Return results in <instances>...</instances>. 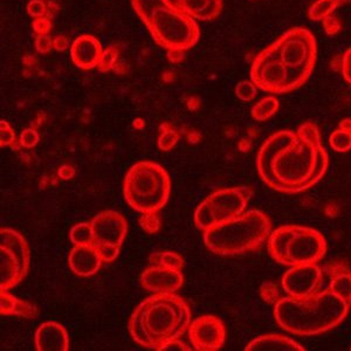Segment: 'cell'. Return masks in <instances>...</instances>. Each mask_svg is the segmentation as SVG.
Masks as SVG:
<instances>
[{"label": "cell", "instance_id": "cell-1", "mask_svg": "<svg viewBox=\"0 0 351 351\" xmlns=\"http://www.w3.org/2000/svg\"><path fill=\"white\" fill-rule=\"evenodd\" d=\"M329 157L319 128L313 122L295 132H276L263 142L256 156V168L263 183L276 191L299 193L324 178Z\"/></svg>", "mask_w": 351, "mask_h": 351}, {"label": "cell", "instance_id": "cell-2", "mask_svg": "<svg viewBox=\"0 0 351 351\" xmlns=\"http://www.w3.org/2000/svg\"><path fill=\"white\" fill-rule=\"evenodd\" d=\"M192 313L189 304L175 293H160L141 302L129 319L130 336L148 349L160 350L189 330Z\"/></svg>", "mask_w": 351, "mask_h": 351}, {"label": "cell", "instance_id": "cell-3", "mask_svg": "<svg viewBox=\"0 0 351 351\" xmlns=\"http://www.w3.org/2000/svg\"><path fill=\"white\" fill-rule=\"evenodd\" d=\"M350 306L329 288L308 299L286 296L274 304V317L284 330L299 336L322 334L337 327Z\"/></svg>", "mask_w": 351, "mask_h": 351}, {"label": "cell", "instance_id": "cell-4", "mask_svg": "<svg viewBox=\"0 0 351 351\" xmlns=\"http://www.w3.org/2000/svg\"><path fill=\"white\" fill-rule=\"evenodd\" d=\"M132 4L160 47L171 53H182L199 40L196 21L171 0H132Z\"/></svg>", "mask_w": 351, "mask_h": 351}, {"label": "cell", "instance_id": "cell-5", "mask_svg": "<svg viewBox=\"0 0 351 351\" xmlns=\"http://www.w3.org/2000/svg\"><path fill=\"white\" fill-rule=\"evenodd\" d=\"M271 233L269 218L259 210H250L206 230L204 243L218 256H239L261 247Z\"/></svg>", "mask_w": 351, "mask_h": 351}, {"label": "cell", "instance_id": "cell-6", "mask_svg": "<svg viewBox=\"0 0 351 351\" xmlns=\"http://www.w3.org/2000/svg\"><path fill=\"white\" fill-rule=\"evenodd\" d=\"M170 192V176L162 165L154 162L134 164L124 178V199L140 213L162 210L168 203Z\"/></svg>", "mask_w": 351, "mask_h": 351}, {"label": "cell", "instance_id": "cell-7", "mask_svg": "<svg viewBox=\"0 0 351 351\" xmlns=\"http://www.w3.org/2000/svg\"><path fill=\"white\" fill-rule=\"evenodd\" d=\"M271 259L288 267L317 263L327 253V241L321 232L299 225H286L268 238Z\"/></svg>", "mask_w": 351, "mask_h": 351}, {"label": "cell", "instance_id": "cell-8", "mask_svg": "<svg viewBox=\"0 0 351 351\" xmlns=\"http://www.w3.org/2000/svg\"><path fill=\"white\" fill-rule=\"evenodd\" d=\"M274 45L296 87H301L309 79L315 66V38L306 28L295 27L285 33Z\"/></svg>", "mask_w": 351, "mask_h": 351}, {"label": "cell", "instance_id": "cell-9", "mask_svg": "<svg viewBox=\"0 0 351 351\" xmlns=\"http://www.w3.org/2000/svg\"><path fill=\"white\" fill-rule=\"evenodd\" d=\"M253 190L247 186L223 189L213 192L198 205L195 212V225L200 231L236 218L246 212Z\"/></svg>", "mask_w": 351, "mask_h": 351}, {"label": "cell", "instance_id": "cell-10", "mask_svg": "<svg viewBox=\"0 0 351 351\" xmlns=\"http://www.w3.org/2000/svg\"><path fill=\"white\" fill-rule=\"evenodd\" d=\"M31 263L28 243L19 232L0 230V289L10 291L24 281Z\"/></svg>", "mask_w": 351, "mask_h": 351}, {"label": "cell", "instance_id": "cell-11", "mask_svg": "<svg viewBox=\"0 0 351 351\" xmlns=\"http://www.w3.org/2000/svg\"><path fill=\"white\" fill-rule=\"evenodd\" d=\"M251 80L261 90L271 94H285L298 89L274 44L263 49L253 61Z\"/></svg>", "mask_w": 351, "mask_h": 351}, {"label": "cell", "instance_id": "cell-12", "mask_svg": "<svg viewBox=\"0 0 351 351\" xmlns=\"http://www.w3.org/2000/svg\"><path fill=\"white\" fill-rule=\"evenodd\" d=\"M94 247L104 263H112L120 254L121 247L128 232L127 220L119 212L107 210L90 220Z\"/></svg>", "mask_w": 351, "mask_h": 351}, {"label": "cell", "instance_id": "cell-13", "mask_svg": "<svg viewBox=\"0 0 351 351\" xmlns=\"http://www.w3.org/2000/svg\"><path fill=\"white\" fill-rule=\"evenodd\" d=\"M324 281V269L317 263L294 266L285 273L281 285L288 296L308 299L319 293Z\"/></svg>", "mask_w": 351, "mask_h": 351}, {"label": "cell", "instance_id": "cell-14", "mask_svg": "<svg viewBox=\"0 0 351 351\" xmlns=\"http://www.w3.org/2000/svg\"><path fill=\"white\" fill-rule=\"evenodd\" d=\"M188 331L192 347L197 351L219 350L226 339V328L217 316H200L192 321Z\"/></svg>", "mask_w": 351, "mask_h": 351}, {"label": "cell", "instance_id": "cell-15", "mask_svg": "<svg viewBox=\"0 0 351 351\" xmlns=\"http://www.w3.org/2000/svg\"><path fill=\"white\" fill-rule=\"evenodd\" d=\"M184 284L182 271L171 269L152 265L141 276V285L144 289L154 294L160 293H176Z\"/></svg>", "mask_w": 351, "mask_h": 351}, {"label": "cell", "instance_id": "cell-16", "mask_svg": "<svg viewBox=\"0 0 351 351\" xmlns=\"http://www.w3.org/2000/svg\"><path fill=\"white\" fill-rule=\"evenodd\" d=\"M104 263L100 253L92 243L74 245L68 258V263L73 273L82 278L96 274Z\"/></svg>", "mask_w": 351, "mask_h": 351}, {"label": "cell", "instance_id": "cell-17", "mask_svg": "<svg viewBox=\"0 0 351 351\" xmlns=\"http://www.w3.org/2000/svg\"><path fill=\"white\" fill-rule=\"evenodd\" d=\"M71 56L75 66L81 69H92L100 64L104 49L100 41L92 36H81L73 43Z\"/></svg>", "mask_w": 351, "mask_h": 351}, {"label": "cell", "instance_id": "cell-18", "mask_svg": "<svg viewBox=\"0 0 351 351\" xmlns=\"http://www.w3.org/2000/svg\"><path fill=\"white\" fill-rule=\"evenodd\" d=\"M36 350L68 351L69 336L64 326L56 322H45L36 331Z\"/></svg>", "mask_w": 351, "mask_h": 351}, {"label": "cell", "instance_id": "cell-19", "mask_svg": "<svg viewBox=\"0 0 351 351\" xmlns=\"http://www.w3.org/2000/svg\"><path fill=\"white\" fill-rule=\"evenodd\" d=\"M173 4L200 21H215L223 11V0H175Z\"/></svg>", "mask_w": 351, "mask_h": 351}, {"label": "cell", "instance_id": "cell-20", "mask_svg": "<svg viewBox=\"0 0 351 351\" xmlns=\"http://www.w3.org/2000/svg\"><path fill=\"white\" fill-rule=\"evenodd\" d=\"M246 351H306L301 344L287 336L269 334L253 339L245 348Z\"/></svg>", "mask_w": 351, "mask_h": 351}, {"label": "cell", "instance_id": "cell-21", "mask_svg": "<svg viewBox=\"0 0 351 351\" xmlns=\"http://www.w3.org/2000/svg\"><path fill=\"white\" fill-rule=\"evenodd\" d=\"M0 314L34 319L39 315V309L31 302L18 299L8 291L0 289Z\"/></svg>", "mask_w": 351, "mask_h": 351}, {"label": "cell", "instance_id": "cell-22", "mask_svg": "<svg viewBox=\"0 0 351 351\" xmlns=\"http://www.w3.org/2000/svg\"><path fill=\"white\" fill-rule=\"evenodd\" d=\"M327 273L331 278L330 284L328 288L351 306L350 269L344 263H332L330 266H327Z\"/></svg>", "mask_w": 351, "mask_h": 351}, {"label": "cell", "instance_id": "cell-23", "mask_svg": "<svg viewBox=\"0 0 351 351\" xmlns=\"http://www.w3.org/2000/svg\"><path fill=\"white\" fill-rule=\"evenodd\" d=\"M350 0H317L311 5L308 16L311 21H324L327 16H331L335 12V10L339 6L346 4Z\"/></svg>", "mask_w": 351, "mask_h": 351}, {"label": "cell", "instance_id": "cell-24", "mask_svg": "<svg viewBox=\"0 0 351 351\" xmlns=\"http://www.w3.org/2000/svg\"><path fill=\"white\" fill-rule=\"evenodd\" d=\"M279 101L274 96L263 97L258 104L252 108V117L258 122H265L271 116L276 115L279 110Z\"/></svg>", "mask_w": 351, "mask_h": 351}, {"label": "cell", "instance_id": "cell-25", "mask_svg": "<svg viewBox=\"0 0 351 351\" xmlns=\"http://www.w3.org/2000/svg\"><path fill=\"white\" fill-rule=\"evenodd\" d=\"M149 263L156 266L178 269V271H182L184 267L183 258L175 252H156L149 256Z\"/></svg>", "mask_w": 351, "mask_h": 351}, {"label": "cell", "instance_id": "cell-26", "mask_svg": "<svg viewBox=\"0 0 351 351\" xmlns=\"http://www.w3.org/2000/svg\"><path fill=\"white\" fill-rule=\"evenodd\" d=\"M69 238L74 245H88L93 243V231L90 223H80L73 226Z\"/></svg>", "mask_w": 351, "mask_h": 351}, {"label": "cell", "instance_id": "cell-27", "mask_svg": "<svg viewBox=\"0 0 351 351\" xmlns=\"http://www.w3.org/2000/svg\"><path fill=\"white\" fill-rule=\"evenodd\" d=\"M329 143L332 150L337 152H347L351 149V132L343 129H336L331 132Z\"/></svg>", "mask_w": 351, "mask_h": 351}, {"label": "cell", "instance_id": "cell-28", "mask_svg": "<svg viewBox=\"0 0 351 351\" xmlns=\"http://www.w3.org/2000/svg\"><path fill=\"white\" fill-rule=\"evenodd\" d=\"M160 130L162 132L158 137V148L162 152H170L180 140V134L176 132L175 129L169 127L168 124H163V127H160Z\"/></svg>", "mask_w": 351, "mask_h": 351}, {"label": "cell", "instance_id": "cell-29", "mask_svg": "<svg viewBox=\"0 0 351 351\" xmlns=\"http://www.w3.org/2000/svg\"><path fill=\"white\" fill-rule=\"evenodd\" d=\"M141 228H143V231L147 232L149 234H155L160 231V218L157 212H149V213H142V216L138 219Z\"/></svg>", "mask_w": 351, "mask_h": 351}, {"label": "cell", "instance_id": "cell-30", "mask_svg": "<svg viewBox=\"0 0 351 351\" xmlns=\"http://www.w3.org/2000/svg\"><path fill=\"white\" fill-rule=\"evenodd\" d=\"M236 95L238 99L245 102H250L256 99V86L253 81H241L237 84Z\"/></svg>", "mask_w": 351, "mask_h": 351}, {"label": "cell", "instance_id": "cell-31", "mask_svg": "<svg viewBox=\"0 0 351 351\" xmlns=\"http://www.w3.org/2000/svg\"><path fill=\"white\" fill-rule=\"evenodd\" d=\"M260 294H261L263 301L267 304H276L281 299L279 288L276 284H271V282L263 284L260 289Z\"/></svg>", "mask_w": 351, "mask_h": 351}, {"label": "cell", "instance_id": "cell-32", "mask_svg": "<svg viewBox=\"0 0 351 351\" xmlns=\"http://www.w3.org/2000/svg\"><path fill=\"white\" fill-rule=\"evenodd\" d=\"M40 136L38 134L36 129L27 128L21 132V138H19V144L21 147L25 149H32L39 143Z\"/></svg>", "mask_w": 351, "mask_h": 351}, {"label": "cell", "instance_id": "cell-33", "mask_svg": "<svg viewBox=\"0 0 351 351\" xmlns=\"http://www.w3.org/2000/svg\"><path fill=\"white\" fill-rule=\"evenodd\" d=\"M16 135L13 129L10 127V124L6 121H1L0 122V147L5 148V147H10L13 145L16 142Z\"/></svg>", "mask_w": 351, "mask_h": 351}, {"label": "cell", "instance_id": "cell-34", "mask_svg": "<svg viewBox=\"0 0 351 351\" xmlns=\"http://www.w3.org/2000/svg\"><path fill=\"white\" fill-rule=\"evenodd\" d=\"M27 12L33 18H45L47 14V6L43 0H31L27 5Z\"/></svg>", "mask_w": 351, "mask_h": 351}, {"label": "cell", "instance_id": "cell-35", "mask_svg": "<svg viewBox=\"0 0 351 351\" xmlns=\"http://www.w3.org/2000/svg\"><path fill=\"white\" fill-rule=\"evenodd\" d=\"M116 59H117V52H116L115 49H112V48H108L106 52H104V56H102V59H101L100 64H99L97 68L102 71V72L109 71V69H112L114 67Z\"/></svg>", "mask_w": 351, "mask_h": 351}, {"label": "cell", "instance_id": "cell-36", "mask_svg": "<svg viewBox=\"0 0 351 351\" xmlns=\"http://www.w3.org/2000/svg\"><path fill=\"white\" fill-rule=\"evenodd\" d=\"M324 29H326V32L329 36H335L337 33L341 31V27H342V25L337 21V18L335 16H327L324 21Z\"/></svg>", "mask_w": 351, "mask_h": 351}, {"label": "cell", "instance_id": "cell-37", "mask_svg": "<svg viewBox=\"0 0 351 351\" xmlns=\"http://www.w3.org/2000/svg\"><path fill=\"white\" fill-rule=\"evenodd\" d=\"M342 75L348 84H351V48L347 49L342 58Z\"/></svg>", "mask_w": 351, "mask_h": 351}, {"label": "cell", "instance_id": "cell-38", "mask_svg": "<svg viewBox=\"0 0 351 351\" xmlns=\"http://www.w3.org/2000/svg\"><path fill=\"white\" fill-rule=\"evenodd\" d=\"M36 51L40 53H47L54 47V40H52L49 36H39L36 40Z\"/></svg>", "mask_w": 351, "mask_h": 351}, {"label": "cell", "instance_id": "cell-39", "mask_svg": "<svg viewBox=\"0 0 351 351\" xmlns=\"http://www.w3.org/2000/svg\"><path fill=\"white\" fill-rule=\"evenodd\" d=\"M51 21H48L47 18H38L36 21H33V28L38 34L40 36H46L49 31H51Z\"/></svg>", "mask_w": 351, "mask_h": 351}, {"label": "cell", "instance_id": "cell-40", "mask_svg": "<svg viewBox=\"0 0 351 351\" xmlns=\"http://www.w3.org/2000/svg\"><path fill=\"white\" fill-rule=\"evenodd\" d=\"M192 348L189 347L188 344L184 343L183 341L173 339L171 342L165 344L164 347L160 348L158 351H191Z\"/></svg>", "mask_w": 351, "mask_h": 351}, {"label": "cell", "instance_id": "cell-41", "mask_svg": "<svg viewBox=\"0 0 351 351\" xmlns=\"http://www.w3.org/2000/svg\"><path fill=\"white\" fill-rule=\"evenodd\" d=\"M61 178L64 180H72L73 177L75 176V170L71 165H62L58 171Z\"/></svg>", "mask_w": 351, "mask_h": 351}, {"label": "cell", "instance_id": "cell-42", "mask_svg": "<svg viewBox=\"0 0 351 351\" xmlns=\"http://www.w3.org/2000/svg\"><path fill=\"white\" fill-rule=\"evenodd\" d=\"M68 46V41L64 36H56V40H54V48L56 51H64Z\"/></svg>", "mask_w": 351, "mask_h": 351}, {"label": "cell", "instance_id": "cell-43", "mask_svg": "<svg viewBox=\"0 0 351 351\" xmlns=\"http://www.w3.org/2000/svg\"><path fill=\"white\" fill-rule=\"evenodd\" d=\"M339 128L351 132V119H344V120L341 121V122H339Z\"/></svg>", "mask_w": 351, "mask_h": 351}]
</instances>
